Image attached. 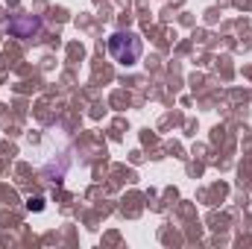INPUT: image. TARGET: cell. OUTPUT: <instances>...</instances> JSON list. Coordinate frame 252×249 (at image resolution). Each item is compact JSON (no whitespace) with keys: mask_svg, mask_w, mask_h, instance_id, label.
<instances>
[{"mask_svg":"<svg viewBox=\"0 0 252 249\" xmlns=\"http://www.w3.org/2000/svg\"><path fill=\"white\" fill-rule=\"evenodd\" d=\"M41 30V21L32 15H18L15 21H9V32H15L18 38H32Z\"/></svg>","mask_w":252,"mask_h":249,"instance_id":"cell-2","label":"cell"},{"mask_svg":"<svg viewBox=\"0 0 252 249\" xmlns=\"http://www.w3.org/2000/svg\"><path fill=\"white\" fill-rule=\"evenodd\" d=\"M109 53H112V59L121 64H135L141 59V53H144V41H141V35L138 32H132V30H121V32H115L112 38H109Z\"/></svg>","mask_w":252,"mask_h":249,"instance_id":"cell-1","label":"cell"}]
</instances>
